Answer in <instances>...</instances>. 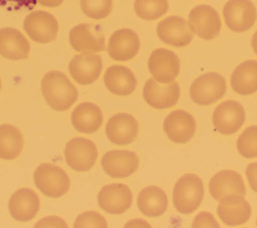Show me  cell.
I'll use <instances>...</instances> for the list:
<instances>
[{
    "label": "cell",
    "instance_id": "cell-6",
    "mask_svg": "<svg viewBox=\"0 0 257 228\" xmlns=\"http://www.w3.org/2000/svg\"><path fill=\"white\" fill-rule=\"evenodd\" d=\"M188 24L193 33L205 40L217 37L221 30L219 13L206 4L197 5L190 11Z\"/></svg>",
    "mask_w": 257,
    "mask_h": 228
},
{
    "label": "cell",
    "instance_id": "cell-8",
    "mask_svg": "<svg viewBox=\"0 0 257 228\" xmlns=\"http://www.w3.org/2000/svg\"><path fill=\"white\" fill-rule=\"evenodd\" d=\"M27 35L35 42L48 43L55 40L58 33V22L49 12L36 10L29 13L23 22Z\"/></svg>",
    "mask_w": 257,
    "mask_h": 228
},
{
    "label": "cell",
    "instance_id": "cell-38",
    "mask_svg": "<svg viewBox=\"0 0 257 228\" xmlns=\"http://www.w3.org/2000/svg\"><path fill=\"white\" fill-rule=\"evenodd\" d=\"M251 45H252V48H253L254 52L257 54V30L255 31V33H254L253 36H252Z\"/></svg>",
    "mask_w": 257,
    "mask_h": 228
},
{
    "label": "cell",
    "instance_id": "cell-32",
    "mask_svg": "<svg viewBox=\"0 0 257 228\" xmlns=\"http://www.w3.org/2000/svg\"><path fill=\"white\" fill-rule=\"evenodd\" d=\"M73 226L75 228H84V227L106 228L107 223L104 217L99 213L95 211H86L77 216Z\"/></svg>",
    "mask_w": 257,
    "mask_h": 228
},
{
    "label": "cell",
    "instance_id": "cell-34",
    "mask_svg": "<svg viewBox=\"0 0 257 228\" xmlns=\"http://www.w3.org/2000/svg\"><path fill=\"white\" fill-rule=\"evenodd\" d=\"M37 3V0H0V6L6 7L9 10L32 9Z\"/></svg>",
    "mask_w": 257,
    "mask_h": 228
},
{
    "label": "cell",
    "instance_id": "cell-1",
    "mask_svg": "<svg viewBox=\"0 0 257 228\" xmlns=\"http://www.w3.org/2000/svg\"><path fill=\"white\" fill-rule=\"evenodd\" d=\"M41 92L47 104L58 111L67 110L77 99L78 91L61 71L50 70L41 80Z\"/></svg>",
    "mask_w": 257,
    "mask_h": 228
},
{
    "label": "cell",
    "instance_id": "cell-27",
    "mask_svg": "<svg viewBox=\"0 0 257 228\" xmlns=\"http://www.w3.org/2000/svg\"><path fill=\"white\" fill-rule=\"evenodd\" d=\"M24 146V138L15 126L4 124L0 126V159L13 160L17 158Z\"/></svg>",
    "mask_w": 257,
    "mask_h": 228
},
{
    "label": "cell",
    "instance_id": "cell-29",
    "mask_svg": "<svg viewBox=\"0 0 257 228\" xmlns=\"http://www.w3.org/2000/svg\"><path fill=\"white\" fill-rule=\"evenodd\" d=\"M169 9L168 0H135L134 10L144 20H156Z\"/></svg>",
    "mask_w": 257,
    "mask_h": 228
},
{
    "label": "cell",
    "instance_id": "cell-25",
    "mask_svg": "<svg viewBox=\"0 0 257 228\" xmlns=\"http://www.w3.org/2000/svg\"><path fill=\"white\" fill-rule=\"evenodd\" d=\"M231 86L235 92L249 95L257 91V60L240 63L232 72Z\"/></svg>",
    "mask_w": 257,
    "mask_h": 228
},
{
    "label": "cell",
    "instance_id": "cell-7",
    "mask_svg": "<svg viewBox=\"0 0 257 228\" xmlns=\"http://www.w3.org/2000/svg\"><path fill=\"white\" fill-rule=\"evenodd\" d=\"M64 158L71 169L85 172L94 166L97 159V149L94 143L86 138H73L65 146Z\"/></svg>",
    "mask_w": 257,
    "mask_h": 228
},
{
    "label": "cell",
    "instance_id": "cell-33",
    "mask_svg": "<svg viewBox=\"0 0 257 228\" xmlns=\"http://www.w3.org/2000/svg\"><path fill=\"white\" fill-rule=\"evenodd\" d=\"M192 227H211L218 228L219 224L213 217V215L209 212H200L194 219L192 223Z\"/></svg>",
    "mask_w": 257,
    "mask_h": 228
},
{
    "label": "cell",
    "instance_id": "cell-21",
    "mask_svg": "<svg viewBox=\"0 0 257 228\" xmlns=\"http://www.w3.org/2000/svg\"><path fill=\"white\" fill-rule=\"evenodd\" d=\"M40 207L37 194L29 188H21L9 199V213L16 221L27 222L35 217Z\"/></svg>",
    "mask_w": 257,
    "mask_h": 228
},
{
    "label": "cell",
    "instance_id": "cell-15",
    "mask_svg": "<svg viewBox=\"0 0 257 228\" xmlns=\"http://www.w3.org/2000/svg\"><path fill=\"white\" fill-rule=\"evenodd\" d=\"M157 35L166 44L175 47H185L193 40L194 33L185 18L172 15L159 22Z\"/></svg>",
    "mask_w": 257,
    "mask_h": 228
},
{
    "label": "cell",
    "instance_id": "cell-19",
    "mask_svg": "<svg viewBox=\"0 0 257 228\" xmlns=\"http://www.w3.org/2000/svg\"><path fill=\"white\" fill-rule=\"evenodd\" d=\"M163 128L173 143L185 144L195 135L196 122L191 113L184 109H176L166 117Z\"/></svg>",
    "mask_w": 257,
    "mask_h": 228
},
{
    "label": "cell",
    "instance_id": "cell-14",
    "mask_svg": "<svg viewBox=\"0 0 257 228\" xmlns=\"http://www.w3.org/2000/svg\"><path fill=\"white\" fill-rule=\"evenodd\" d=\"M97 202L99 207L106 213L119 215L132 206L133 193L124 184H108L98 192Z\"/></svg>",
    "mask_w": 257,
    "mask_h": 228
},
{
    "label": "cell",
    "instance_id": "cell-3",
    "mask_svg": "<svg viewBox=\"0 0 257 228\" xmlns=\"http://www.w3.org/2000/svg\"><path fill=\"white\" fill-rule=\"evenodd\" d=\"M34 184L45 196L59 198L70 187V180L63 169L50 163L40 164L33 175Z\"/></svg>",
    "mask_w": 257,
    "mask_h": 228
},
{
    "label": "cell",
    "instance_id": "cell-2",
    "mask_svg": "<svg viewBox=\"0 0 257 228\" xmlns=\"http://www.w3.org/2000/svg\"><path fill=\"white\" fill-rule=\"evenodd\" d=\"M204 198V185L201 178L195 174L182 176L173 190V204L182 214L194 212Z\"/></svg>",
    "mask_w": 257,
    "mask_h": 228
},
{
    "label": "cell",
    "instance_id": "cell-10",
    "mask_svg": "<svg viewBox=\"0 0 257 228\" xmlns=\"http://www.w3.org/2000/svg\"><path fill=\"white\" fill-rule=\"evenodd\" d=\"M68 39L71 47L77 52H99L105 49L104 35L97 24L75 25L69 31Z\"/></svg>",
    "mask_w": 257,
    "mask_h": 228
},
{
    "label": "cell",
    "instance_id": "cell-36",
    "mask_svg": "<svg viewBox=\"0 0 257 228\" xmlns=\"http://www.w3.org/2000/svg\"><path fill=\"white\" fill-rule=\"evenodd\" d=\"M43 222H49V224H47L46 226H53V227H56V226H60V227H67V224L60 218L58 217H46V218H43L42 220L38 221L37 223H43ZM45 226V227H46Z\"/></svg>",
    "mask_w": 257,
    "mask_h": 228
},
{
    "label": "cell",
    "instance_id": "cell-5",
    "mask_svg": "<svg viewBox=\"0 0 257 228\" xmlns=\"http://www.w3.org/2000/svg\"><path fill=\"white\" fill-rule=\"evenodd\" d=\"M226 80L217 72H207L197 77L190 86V96L200 105H209L219 100L226 92Z\"/></svg>",
    "mask_w": 257,
    "mask_h": 228
},
{
    "label": "cell",
    "instance_id": "cell-16",
    "mask_svg": "<svg viewBox=\"0 0 257 228\" xmlns=\"http://www.w3.org/2000/svg\"><path fill=\"white\" fill-rule=\"evenodd\" d=\"M101 69V57L94 52H80L74 55L68 64L71 77L82 85L94 82L99 77Z\"/></svg>",
    "mask_w": 257,
    "mask_h": 228
},
{
    "label": "cell",
    "instance_id": "cell-12",
    "mask_svg": "<svg viewBox=\"0 0 257 228\" xmlns=\"http://www.w3.org/2000/svg\"><path fill=\"white\" fill-rule=\"evenodd\" d=\"M181 62L178 55L166 48L155 49L148 60V68L153 77L163 83H168L178 76Z\"/></svg>",
    "mask_w": 257,
    "mask_h": 228
},
{
    "label": "cell",
    "instance_id": "cell-18",
    "mask_svg": "<svg viewBox=\"0 0 257 228\" xmlns=\"http://www.w3.org/2000/svg\"><path fill=\"white\" fill-rule=\"evenodd\" d=\"M103 171L111 178H125L133 175L139 167V158L133 151L112 150L101 158Z\"/></svg>",
    "mask_w": 257,
    "mask_h": 228
},
{
    "label": "cell",
    "instance_id": "cell-17",
    "mask_svg": "<svg viewBox=\"0 0 257 228\" xmlns=\"http://www.w3.org/2000/svg\"><path fill=\"white\" fill-rule=\"evenodd\" d=\"M140 47L141 42L137 32L130 28H121L110 35L106 50L113 60L126 61L138 54Z\"/></svg>",
    "mask_w": 257,
    "mask_h": 228
},
{
    "label": "cell",
    "instance_id": "cell-28",
    "mask_svg": "<svg viewBox=\"0 0 257 228\" xmlns=\"http://www.w3.org/2000/svg\"><path fill=\"white\" fill-rule=\"evenodd\" d=\"M217 213L221 221L228 226H237L247 222L251 216L250 204L244 199L225 202L217 207Z\"/></svg>",
    "mask_w": 257,
    "mask_h": 228
},
{
    "label": "cell",
    "instance_id": "cell-20",
    "mask_svg": "<svg viewBox=\"0 0 257 228\" xmlns=\"http://www.w3.org/2000/svg\"><path fill=\"white\" fill-rule=\"evenodd\" d=\"M105 133L107 139L115 145L124 146L133 143L139 133V124L130 113L118 112L113 115L106 123Z\"/></svg>",
    "mask_w": 257,
    "mask_h": 228
},
{
    "label": "cell",
    "instance_id": "cell-39",
    "mask_svg": "<svg viewBox=\"0 0 257 228\" xmlns=\"http://www.w3.org/2000/svg\"><path fill=\"white\" fill-rule=\"evenodd\" d=\"M0 88H1V78H0Z\"/></svg>",
    "mask_w": 257,
    "mask_h": 228
},
{
    "label": "cell",
    "instance_id": "cell-9",
    "mask_svg": "<svg viewBox=\"0 0 257 228\" xmlns=\"http://www.w3.org/2000/svg\"><path fill=\"white\" fill-rule=\"evenodd\" d=\"M227 27L234 32L249 30L257 19V10L250 0H229L223 8Z\"/></svg>",
    "mask_w": 257,
    "mask_h": 228
},
{
    "label": "cell",
    "instance_id": "cell-24",
    "mask_svg": "<svg viewBox=\"0 0 257 228\" xmlns=\"http://www.w3.org/2000/svg\"><path fill=\"white\" fill-rule=\"evenodd\" d=\"M106 88L116 95H128L137 87V78L133 71L124 65H111L103 75Z\"/></svg>",
    "mask_w": 257,
    "mask_h": 228
},
{
    "label": "cell",
    "instance_id": "cell-31",
    "mask_svg": "<svg viewBox=\"0 0 257 228\" xmlns=\"http://www.w3.org/2000/svg\"><path fill=\"white\" fill-rule=\"evenodd\" d=\"M82 12L91 19H103L112 10V0H79Z\"/></svg>",
    "mask_w": 257,
    "mask_h": 228
},
{
    "label": "cell",
    "instance_id": "cell-13",
    "mask_svg": "<svg viewBox=\"0 0 257 228\" xmlns=\"http://www.w3.org/2000/svg\"><path fill=\"white\" fill-rule=\"evenodd\" d=\"M143 96L146 102L154 108L164 109L175 105L180 97V86L173 80L168 83L149 78L144 85Z\"/></svg>",
    "mask_w": 257,
    "mask_h": 228
},
{
    "label": "cell",
    "instance_id": "cell-26",
    "mask_svg": "<svg viewBox=\"0 0 257 228\" xmlns=\"http://www.w3.org/2000/svg\"><path fill=\"white\" fill-rule=\"evenodd\" d=\"M138 207L148 217L161 216L168 208L167 194L160 187L148 186L139 193Z\"/></svg>",
    "mask_w": 257,
    "mask_h": 228
},
{
    "label": "cell",
    "instance_id": "cell-30",
    "mask_svg": "<svg viewBox=\"0 0 257 228\" xmlns=\"http://www.w3.org/2000/svg\"><path fill=\"white\" fill-rule=\"evenodd\" d=\"M237 150L241 156L246 159L257 157V125L246 128L239 136Z\"/></svg>",
    "mask_w": 257,
    "mask_h": 228
},
{
    "label": "cell",
    "instance_id": "cell-23",
    "mask_svg": "<svg viewBox=\"0 0 257 228\" xmlns=\"http://www.w3.org/2000/svg\"><path fill=\"white\" fill-rule=\"evenodd\" d=\"M103 117L98 105L84 101L79 103L71 112L73 128L82 134H92L102 125Z\"/></svg>",
    "mask_w": 257,
    "mask_h": 228
},
{
    "label": "cell",
    "instance_id": "cell-22",
    "mask_svg": "<svg viewBox=\"0 0 257 228\" xmlns=\"http://www.w3.org/2000/svg\"><path fill=\"white\" fill-rule=\"evenodd\" d=\"M30 44L16 28H0V55L10 60H21L28 57Z\"/></svg>",
    "mask_w": 257,
    "mask_h": 228
},
{
    "label": "cell",
    "instance_id": "cell-4",
    "mask_svg": "<svg viewBox=\"0 0 257 228\" xmlns=\"http://www.w3.org/2000/svg\"><path fill=\"white\" fill-rule=\"evenodd\" d=\"M209 191L218 202H231L245 197L246 188L241 175L233 170H223L215 174L209 183Z\"/></svg>",
    "mask_w": 257,
    "mask_h": 228
},
{
    "label": "cell",
    "instance_id": "cell-37",
    "mask_svg": "<svg viewBox=\"0 0 257 228\" xmlns=\"http://www.w3.org/2000/svg\"><path fill=\"white\" fill-rule=\"evenodd\" d=\"M64 0H37V2L45 7H49V8H53V7H57L60 4H62Z\"/></svg>",
    "mask_w": 257,
    "mask_h": 228
},
{
    "label": "cell",
    "instance_id": "cell-11",
    "mask_svg": "<svg viewBox=\"0 0 257 228\" xmlns=\"http://www.w3.org/2000/svg\"><path fill=\"white\" fill-rule=\"evenodd\" d=\"M212 121L217 132L222 135H232L245 122L244 107L236 100H225L214 109Z\"/></svg>",
    "mask_w": 257,
    "mask_h": 228
},
{
    "label": "cell",
    "instance_id": "cell-40",
    "mask_svg": "<svg viewBox=\"0 0 257 228\" xmlns=\"http://www.w3.org/2000/svg\"><path fill=\"white\" fill-rule=\"evenodd\" d=\"M256 224H257V219H256Z\"/></svg>",
    "mask_w": 257,
    "mask_h": 228
},
{
    "label": "cell",
    "instance_id": "cell-35",
    "mask_svg": "<svg viewBox=\"0 0 257 228\" xmlns=\"http://www.w3.org/2000/svg\"><path fill=\"white\" fill-rule=\"evenodd\" d=\"M246 177L251 189L257 193V162L250 163L247 166Z\"/></svg>",
    "mask_w": 257,
    "mask_h": 228
}]
</instances>
